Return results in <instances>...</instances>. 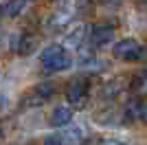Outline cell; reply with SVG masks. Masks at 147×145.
<instances>
[{
	"mask_svg": "<svg viewBox=\"0 0 147 145\" xmlns=\"http://www.w3.org/2000/svg\"><path fill=\"white\" fill-rule=\"evenodd\" d=\"M42 66L46 72H59L73 66V57L61 44H51L42 51Z\"/></svg>",
	"mask_w": 147,
	"mask_h": 145,
	"instance_id": "obj_1",
	"label": "cell"
},
{
	"mask_svg": "<svg viewBox=\"0 0 147 145\" xmlns=\"http://www.w3.org/2000/svg\"><path fill=\"white\" fill-rule=\"evenodd\" d=\"M88 92H90V86H88L86 77H75L68 81L66 86V99L70 103V108H81L88 103Z\"/></svg>",
	"mask_w": 147,
	"mask_h": 145,
	"instance_id": "obj_2",
	"label": "cell"
},
{
	"mask_svg": "<svg viewBox=\"0 0 147 145\" xmlns=\"http://www.w3.org/2000/svg\"><path fill=\"white\" fill-rule=\"evenodd\" d=\"M143 51H145V48L136 42V40H132V37H125V40L117 42V44H114V48H112L114 57H117V60H123V62L141 60V57H143Z\"/></svg>",
	"mask_w": 147,
	"mask_h": 145,
	"instance_id": "obj_3",
	"label": "cell"
},
{
	"mask_svg": "<svg viewBox=\"0 0 147 145\" xmlns=\"http://www.w3.org/2000/svg\"><path fill=\"white\" fill-rule=\"evenodd\" d=\"M114 37V26L112 24H97L90 29V42L94 46H103Z\"/></svg>",
	"mask_w": 147,
	"mask_h": 145,
	"instance_id": "obj_4",
	"label": "cell"
},
{
	"mask_svg": "<svg viewBox=\"0 0 147 145\" xmlns=\"http://www.w3.org/2000/svg\"><path fill=\"white\" fill-rule=\"evenodd\" d=\"M88 35V26L86 24H77L73 31H68L66 37H64V48H79L81 44H84V40H86Z\"/></svg>",
	"mask_w": 147,
	"mask_h": 145,
	"instance_id": "obj_5",
	"label": "cell"
},
{
	"mask_svg": "<svg viewBox=\"0 0 147 145\" xmlns=\"http://www.w3.org/2000/svg\"><path fill=\"white\" fill-rule=\"evenodd\" d=\"M73 121V108L70 106H59V108L53 110L51 115V125L53 127H64Z\"/></svg>",
	"mask_w": 147,
	"mask_h": 145,
	"instance_id": "obj_6",
	"label": "cell"
},
{
	"mask_svg": "<svg viewBox=\"0 0 147 145\" xmlns=\"http://www.w3.org/2000/svg\"><path fill=\"white\" fill-rule=\"evenodd\" d=\"M59 141L64 145H79L84 141V130L81 127H64V132L59 134Z\"/></svg>",
	"mask_w": 147,
	"mask_h": 145,
	"instance_id": "obj_7",
	"label": "cell"
},
{
	"mask_svg": "<svg viewBox=\"0 0 147 145\" xmlns=\"http://www.w3.org/2000/svg\"><path fill=\"white\" fill-rule=\"evenodd\" d=\"M53 92H55V86H53V84H40V86H35V88H33V99H31V101L44 103L51 95H53ZM31 101H29V103H31Z\"/></svg>",
	"mask_w": 147,
	"mask_h": 145,
	"instance_id": "obj_8",
	"label": "cell"
},
{
	"mask_svg": "<svg viewBox=\"0 0 147 145\" xmlns=\"http://www.w3.org/2000/svg\"><path fill=\"white\" fill-rule=\"evenodd\" d=\"M132 92L136 95H147V70H141L132 77V84H129Z\"/></svg>",
	"mask_w": 147,
	"mask_h": 145,
	"instance_id": "obj_9",
	"label": "cell"
},
{
	"mask_svg": "<svg viewBox=\"0 0 147 145\" xmlns=\"http://www.w3.org/2000/svg\"><path fill=\"white\" fill-rule=\"evenodd\" d=\"M24 5H26V0H9V2L2 7V13H5V16H9V18H16V16H20V13H22Z\"/></svg>",
	"mask_w": 147,
	"mask_h": 145,
	"instance_id": "obj_10",
	"label": "cell"
},
{
	"mask_svg": "<svg viewBox=\"0 0 147 145\" xmlns=\"http://www.w3.org/2000/svg\"><path fill=\"white\" fill-rule=\"evenodd\" d=\"M35 46H37V37L22 35V37H20V44H18V53L20 55H29V53L35 51Z\"/></svg>",
	"mask_w": 147,
	"mask_h": 145,
	"instance_id": "obj_11",
	"label": "cell"
},
{
	"mask_svg": "<svg viewBox=\"0 0 147 145\" xmlns=\"http://www.w3.org/2000/svg\"><path fill=\"white\" fill-rule=\"evenodd\" d=\"M73 20V16H70V11H57L53 13V18H51V26H55V29H64L68 22Z\"/></svg>",
	"mask_w": 147,
	"mask_h": 145,
	"instance_id": "obj_12",
	"label": "cell"
},
{
	"mask_svg": "<svg viewBox=\"0 0 147 145\" xmlns=\"http://www.w3.org/2000/svg\"><path fill=\"white\" fill-rule=\"evenodd\" d=\"M138 121L147 123V99H145V101H141V115H138Z\"/></svg>",
	"mask_w": 147,
	"mask_h": 145,
	"instance_id": "obj_13",
	"label": "cell"
},
{
	"mask_svg": "<svg viewBox=\"0 0 147 145\" xmlns=\"http://www.w3.org/2000/svg\"><path fill=\"white\" fill-rule=\"evenodd\" d=\"M44 145H64L59 139H55V136H51V139H46L44 141Z\"/></svg>",
	"mask_w": 147,
	"mask_h": 145,
	"instance_id": "obj_14",
	"label": "cell"
},
{
	"mask_svg": "<svg viewBox=\"0 0 147 145\" xmlns=\"http://www.w3.org/2000/svg\"><path fill=\"white\" fill-rule=\"evenodd\" d=\"M101 145H127V143H123V141H114V139H108V141H103Z\"/></svg>",
	"mask_w": 147,
	"mask_h": 145,
	"instance_id": "obj_15",
	"label": "cell"
},
{
	"mask_svg": "<svg viewBox=\"0 0 147 145\" xmlns=\"http://www.w3.org/2000/svg\"><path fill=\"white\" fill-rule=\"evenodd\" d=\"M108 2H110V5H117V2H121V0H108Z\"/></svg>",
	"mask_w": 147,
	"mask_h": 145,
	"instance_id": "obj_16",
	"label": "cell"
},
{
	"mask_svg": "<svg viewBox=\"0 0 147 145\" xmlns=\"http://www.w3.org/2000/svg\"><path fill=\"white\" fill-rule=\"evenodd\" d=\"M0 141H2V132H0Z\"/></svg>",
	"mask_w": 147,
	"mask_h": 145,
	"instance_id": "obj_17",
	"label": "cell"
}]
</instances>
